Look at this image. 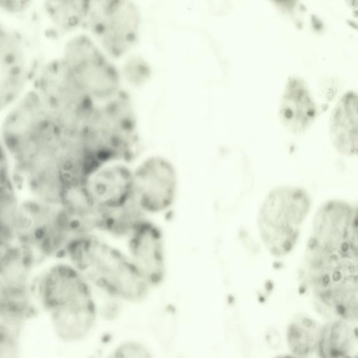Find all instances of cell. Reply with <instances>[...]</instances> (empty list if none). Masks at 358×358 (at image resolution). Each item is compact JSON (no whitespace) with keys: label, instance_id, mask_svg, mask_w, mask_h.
Listing matches in <instances>:
<instances>
[{"label":"cell","instance_id":"obj_1","mask_svg":"<svg viewBox=\"0 0 358 358\" xmlns=\"http://www.w3.org/2000/svg\"><path fill=\"white\" fill-rule=\"evenodd\" d=\"M3 115L0 137L16 187L38 201L61 203L69 187L65 134L31 88Z\"/></svg>","mask_w":358,"mask_h":358},{"label":"cell","instance_id":"obj_2","mask_svg":"<svg viewBox=\"0 0 358 358\" xmlns=\"http://www.w3.org/2000/svg\"><path fill=\"white\" fill-rule=\"evenodd\" d=\"M64 254L91 285L113 297L138 303L148 295L151 287L129 255L90 233L72 238Z\"/></svg>","mask_w":358,"mask_h":358},{"label":"cell","instance_id":"obj_3","mask_svg":"<svg viewBox=\"0 0 358 358\" xmlns=\"http://www.w3.org/2000/svg\"><path fill=\"white\" fill-rule=\"evenodd\" d=\"M78 135L89 156L99 168L132 157L138 143L136 113L123 90L96 102Z\"/></svg>","mask_w":358,"mask_h":358},{"label":"cell","instance_id":"obj_4","mask_svg":"<svg viewBox=\"0 0 358 358\" xmlns=\"http://www.w3.org/2000/svg\"><path fill=\"white\" fill-rule=\"evenodd\" d=\"M357 255L307 249L306 281L317 302L338 318L358 317Z\"/></svg>","mask_w":358,"mask_h":358},{"label":"cell","instance_id":"obj_5","mask_svg":"<svg viewBox=\"0 0 358 358\" xmlns=\"http://www.w3.org/2000/svg\"><path fill=\"white\" fill-rule=\"evenodd\" d=\"M31 88L66 133L78 132L96 103L77 83L60 55L38 60Z\"/></svg>","mask_w":358,"mask_h":358},{"label":"cell","instance_id":"obj_6","mask_svg":"<svg viewBox=\"0 0 358 358\" xmlns=\"http://www.w3.org/2000/svg\"><path fill=\"white\" fill-rule=\"evenodd\" d=\"M310 206L309 194L299 187H277L266 195L259 210L257 226L272 255L284 257L293 250Z\"/></svg>","mask_w":358,"mask_h":358},{"label":"cell","instance_id":"obj_7","mask_svg":"<svg viewBox=\"0 0 358 358\" xmlns=\"http://www.w3.org/2000/svg\"><path fill=\"white\" fill-rule=\"evenodd\" d=\"M59 55L79 85L96 102L106 101L122 90L117 70L88 37L71 38Z\"/></svg>","mask_w":358,"mask_h":358},{"label":"cell","instance_id":"obj_8","mask_svg":"<svg viewBox=\"0 0 358 358\" xmlns=\"http://www.w3.org/2000/svg\"><path fill=\"white\" fill-rule=\"evenodd\" d=\"M27 38L0 20V115L30 87L38 60Z\"/></svg>","mask_w":358,"mask_h":358},{"label":"cell","instance_id":"obj_9","mask_svg":"<svg viewBox=\"0 0 358 358\" xmlns=\"http://www.w3.org/2000/svg\"><path fill=\"white\" fill-rule=\"evenodd\" d=\"M87 21L103 49L117 57L136 42L141 17L131 0H92Z\"/></svg>","mask_w":358,"mask_h":358},{"label":"cell","instance_id":"obj_10","mask_svg":"<svg viewBox=\"0 0 358 358\" xmlns=\"http://www.w3.org/2000/svg\"><path fill=\"white\" fill-rule=\"evenodd\" d=\"M92 285L71 264H59L44 275L40 295L50 312L64 315H78L97 311Z\"/></svg>","mask_w":358,"mask_h":358},{"label":"cell","instance_id":"obj_11","mask_svg":"<svg viewBox=\"0 0 358 358\" xmlns=\"http://www.w3.org/2000/svg\"><path fill=\"white\" fill-rule=\"evenodd\" d=\"M307 248L358 254L357 206L338 199L322 203L315 214Z\"/></svg>","mask_w":358,"mask_h":358},{"label":"cell","instance_id":"obj_12","mask_svg":"<svg viewBox=\"0 0 358 358\" xmlns=\"http://www.w3.org/2000/svg\"><path fill=\"white\" fill-rule=\"evenodd\" d=\"M177 189L176 169L164 157H148L133 171L132 199L144 213L169 209L174 203Z\"/></svg>","mask_w":358,"mask_h":358},{"label":"cell","instance_id":"obj_13","mask_svg":"<svg viewBox=\"0 0 358 358\" xmlns=\"http://www.w3.org/2000/svg\"><path fill=\"white\" fill-rule=\"evenodd\" d=\"M129 257L150 287L158 286L166 274L164 239L161 229L143 218L128 234Z\"/></svg>","mask_w":358,"mask_h":358},{"label":"cell","instance_id":"obj_14","mask_svg":"<svg viewBox=\"0 0 358 358\" xmlns=\"http://www.w3.org/2000/svg\"><path fill=\"white\" fill-rule=\"evenodd\" d=\"M133 171L124 164L101 166L87 179L86 186L96 204L103 210L122 208L133 201Z\"/></svg>","mask_w":358,"mask_h":358},{"label":"cell","instance_id":"obj_15","mask_svg":"<svg viewBox=\"0 0 358 358\" xmlns=\"http://www.w3.org/2000/svg\"><path fill=\"white\" fill-rule=\"evenodd\" d=\"M317 106L306 81L299 76L287 78L278 106L281 124L296 135L306 132L313 124Z\"/></svg>","mask_w":358,"mask_h":358},{"label":"cell","instance_id":"obj_16","mask_svg":"<svg viewBox=\"0 0 358 358\" xmlns=\"http://www.w3.org/2000/svg\"><path fill=\"white\" fill-rule=\"evenodd\" d=\"M329 138L341 155L352 157L358 151V96L355 91L344 93L332 110Z\"/></svg>","mask_w":358,"mask_h":358},{"label":"cell","instance_id":"obj_17","mask_svg":"<svg viewBox=\"0 0 358 358\" xmlns=\"http://www.w3.org/2000/svg\"><path fill=\"white\" fill-rule=\"evenodd\" d=\"M92 0H37L35 9L46 34L71 32L87 21Z\"/></svg>","mask_w":358,"mask_h":358},{"label":"cell","instance_id":"obj_18","mask_svg":"<svg viewBox=\"0 0 358 358\" xmlns=\"http://www.w3.org/2000/svg\"><path fill=\"white\" fill-rule=\"evenodd\" d=\"M343 319L332 320L324 325L316 353L320 357H352L357 352V328Z\"/></svg>","mask_w":358,"mask_h":358},{"label":"cell","instance_id":"obj_19","mask_svg":"<svg viewBox=\"0 0 358 358\" xmlns=\"http://www.w3.org/2000/svg\"><path fill=\"white\" fill-rule=\"evenodd\" d=\"M322 325L306 314H298L289 322L286 339L289 351L296 357L316 352Z\"/></svg>","mask_w":358,"mask_h":358},{"label":"cell","instance_id":"obj_20","mask_svg":"<svg viewBox=\"0 0 358 358\" xmlns=\"http://www.w3.org/2000/svg\"><path fill=\"white\" fill-rule=\"evenodd\" d=\"M16 189L12 162L0 137V199Z\"/></svg>","mask_w":358,"mask_h":358},{"label":"cell","instance_id":"obj_21","mask_svg":"<svg viewBox=\"0 0 358 358\" xmlns=\"http://www.w3.org/2000/svg\"><path fill=\"white\" fill-rule=\"evenodd\" d=\"M37 0H0V12L7 17H24L35 10Z\"/></svg>","mask_w":358,"mask_h":358},{"label":"cell","instance_id":"obj_22","mask_svg":"<svg viewBox=\"0 0 358 358\" xmlns=\"http://www.w3.org/2000/svg\"><path fill=\"white\" fill-rule=\"evenodd\" d=\"M113 357L150 358L152 357L150 350L144 344L137 341H126L114 349Z\"/></svg>","mask_w":358,"mask_h":358},{"label":"cell","instance_id":"obj_23","mask_svg":"<svg viewBox=\"0 0 358 358\" xmlns=\"http://www.w3.org/2000/svg\"><path fill=\"white\" fill-rule=\"evenodd\" d=\"M280 9L286 11H294L299 0H269Z\"/></svg>","mask_w":358,"mask_h":358},{"label":"cell","instance_id":"obj_24","mask_svg":"<svg viewBox=\"0 0 358 358\" xmlns=\"http://www.w3.org/2000/svg\"><path fill=\"white\" fill-rule=\"evenodd\" d=\"M347 3L352 9H356L357 7V0H346Z\"/></svg>","mask_w":358,"mask_h":358}]
</instances>
